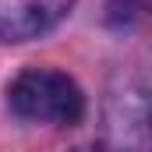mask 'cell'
<instances>
[{
    "instance_id": "cell-1",
    "label": "cell",
    "mask_w": 152,
    "mask_h": 152,
    "mask_svg": "<svg viewBox=\"0 0 152 152\" xmlns=\"http://www.w3.org/2000/svg\"><path fill=\"white\" fill-rule=\"evenodd\" d=\"M7 103L21 120L39 124H78L85 117V96L75 78L50 67H32L11 81Z\"/></svg>"
},
{
    "instance_id": "cell-2",
    "label": "cell",
    "mask_w": 152,
    "mask_h": 152,
    "mask_svg": "<svg viewBox=\"0 0 152 152\" xmlns=\"http://www.w3.org/2000/svg\"><path fill=\"white\" fill-rule=\"evenodd\" d=\"M75 0H0V42H28L46 36Z\"/></svg>"
}]
</instances>
